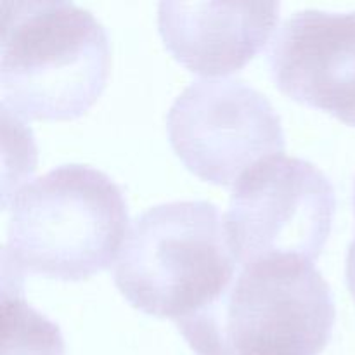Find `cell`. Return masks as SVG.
<instances>
[{
  "mask_svg": "<svg viewBox=\"0 0 355 355\" xmlns=\"http://www.w3.org/2000/svg\"><path fill=\"white\" fill-rule=\"evenodd\" d=\"M2 110L23 120H75L110 76L106 28L71 2L0 3Z\"/></svg>",
  "mask_w": 355,
  "mask_h": 355,
  "instance_id": "6da1fadb",
  "label": "cell"
},
{
  "mask_svg": "<svg viewBox=\"0 0 355 355\" xmlns=\"http://www.w3.org/2000/svg\"><path fill=\"white\" fill-rule=\"evenodd\" d=\"M123 191L101 170L62 165L12 196L2 269L82 281L106 270L123 246Z\"/></svg>",
  "mask_w": 355,
  "mask_h": 355,
  "instance_id": "7a4b0ae2",
  "label": "cell"
},
{
  "mask_svg": "<svg viewBox=\"0 0 355 355\" xmlns=\"http://www.w3.org/2000/svg\"><path fill=\"white\" fill-rule=\"evenodd\" d=\"M335 318L321 272L284 259L239 266L215 300L175 324L196 355H319Z\"/></svg>",
  "mask_w": 355,
  "mask_h": 355,
  "instance_id": "3957f363",
  "label": "cell"
},
{
  "mask_svg": "<svg viewBox=\"0 0 355 355\" xmlns=\"http://www.w3.org/2000/svg\"><path fill=\"white\" fill-rule=\"evenodd\" d=\"M238 269L218 208L172 201L135 218L114 263V284L134 309L177 322L215 300Z\"/></svg>",
  "mask_w": 355,
  "mask_h": 355,
  "instance_id": "277c9868",
  "label": "cell"
},
{
  "mask_svg": "<svg viewBox=\"0 0 355 355\" xmlns=\"http://www.w3.org/2000/svg\"><path fill=\"white\" fill-rule=\"evenodd\" d=\"M335 208L333 184L318 166L281 155L262 159L236 182L224 224L239 266L312 262L328 241Z\"/></svg>",
  "mask_w": 355,
  "mask_h": 355,
  "instance_id": "5b68a950",
  "label": "cell"
},
{
  "mask_svg": "<svg viewBox=\"0 0 355 355\" xmlns=\"http://www.w3.org/2000/svg\"><path fill=\"white\" fill-rule=\"evenodd\" d=\"M173 151L207 182L234 187L252 166L284 153L279 114L243 80L203 78L184 89L166 116Z\"/></svg>",
  "mask_w": 355,
  "mask_h": 355,
  "instance_id": "8992f818",
  "label": "cell"
},
{
  "mask_svg": "<svg viewBox=\"0 0 355 355\" xmlns=\"http://www.w3.org/2000/svg\"><path fill=\"white\" fill-rule=\"evenodd\" d=\"M269 64L284 96L355 127V10L291 14L274 37Z\"/></svg>",
  "mask_w": 355,
  "mask_h": 355,
  "instance_id": "52a82bcc",
  "label": "cell"
},
{
  "mask_svg": "<svg viewBox=\"0 0 355 355\" xmlns=\"http://www.w3.org/2000/svg\"><path fill=\"white\" fill-rule=\"evenodd\" d=\"M279 2H173L158 6L165 47L189 71L225 76L245 68L269 40Z\"/></svg>",
  "mask_w": 355,
  "mask_h": 355,
  "instance_id": "ba28073f",
  "label": "cell"
},
{
  "mask_svg": "<svg viewBox=\"0 0 355 355\" xmlns=\"http://www.w3.org/2000/svg\"><path fill=\"white\" fill-rule=\"evenodd\" d=\"M2 355H64L55 322L24 300L23 277L2 270Z\"/></svg>",
  "mask_w": 355,
  "mask_h": 355,
  "instance_id": "9c48e42d",
  "label": "cell"
},
{
  "mask_svg": "<svg viewBox=\"0 0 355 355\" xmlns=\"http://www.w3.org/2000/svg\"><path fill=\"white\" fill-rule=\"evenodd\" d=\"M354 211H355V184H354ZM347 262L355 263V238L349 246V253H347Z\"/></svg>",
  "mask_w": 355,
  "mask_h": 355,
  "instance_id": "30bf717a",
  "label": "cell"
}]
</instances>
